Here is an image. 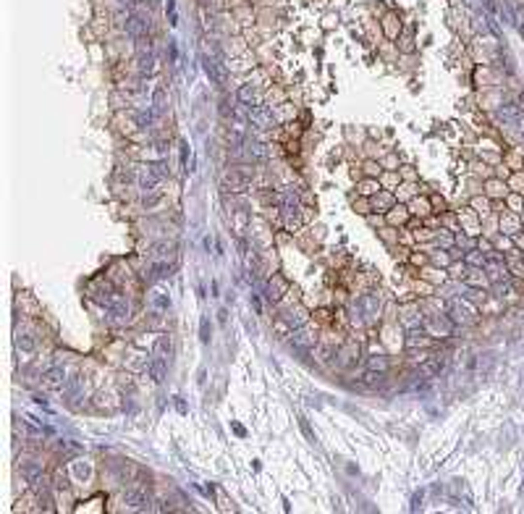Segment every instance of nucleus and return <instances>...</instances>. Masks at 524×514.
Instances as JSON below:
<instances>
[{
    "label": "nucleus",
    "instance_id": "0eeeda50",
    "mask_svg": "<svg viewBox=\"0 0 524 514\" xmlns=\"http://www.w3.org/2000/svg\"><path fill=\"white\" fill-rule=\"evenodd\" d=\"M108 307H111V310H113L115 315H121V318H124V315H128V310H131L128 299L124 297V294H118V291H113V294H111V299H108Z\"/></svg>",
    "mask_w": 524,
    "mask_h": 514
},
{
    "label": "nucleus",
    "instance_id": "6e6552de",
    "mask_svg": "<svg viewBox=\"0 0 524 514\" xmlns=\"http://www.w3.org/2000/svg\"><path fill=\"white\" fill-rule=\"evenodd\" d=\"M158 181H160V178L152 173L150 165H142V168H139V186H142V189H144V192H152Z\"/></svg>",
    "mask_w": 524,
    "mask_h": 514
},
{
    "label": "nucleus",
    "instance_id": "b1692460",
    "mask_svg": "<svg viewBox=\"0 0 524 514\" xmlns=\"http://www.w3.org/2000/svg\"><path fill=\"white\" fill-rule=\"evenodd\" d=\"M152 299H155V305H158V307H168V299L163 297V291H155Z\"/></svg>",
    "mask_w": 524,
    "mask_h": 514
},
{
    "label": "nucleus",
    "instance_id": "7ed1b4c3",
    "mask_svg": "<svg viewBox=\"0 0 524 514\" xmlns=\"http://www.w3.org/2000/svg\"><path fill=\"white\" fill-rule=\"evenodd\" d=\"M205 74L210 76V81L212 84H218V87H225V81H228V71L223 68V63H218V61H212V58H205Z\"/></svg>",
    "mask_w": 524,
    "mask_h": 514
},
{
    "label": "nucleus",
    "instance_id": "f8f14e48",
    "mask_svg": "<svg viewBox=\"0 0 524 514\" xmlns=\"http://www.w3.org/2000/svg\"><path fill=\"white\" fill-rule=\"evenodd\" d=\"M244 147H247V155H249L252 160H265V158H268V152H270L262 142H247Z\"/></svg>",
    "mask_w": 524,
    "mask_h": 514
},
{
    "label": "nucleus",
    "instance_id": "aec40b11",
    "mask_svg": "<svg viewBox=\"0 0 524 514\" xmlns=\"http://www.w3.org/2000/svg\"><path fill=\"white\" fill-rule=\"evenodd\" d=\"M147 165L152 168V173H155L158 178H165V176H168V165L163 163V160H158V163H147Z\"/></svg>",
    "mask_w": 524,
    "mask_h": 514
},
{
    "label": "nucleus",
    "instance_id": "a211bd4d",
    "mask_svg": "<svg viewBox=\"0 0 524 514\" xmlns=\"http://www.w3.org/2000/svg\"><path fill=\"white\" fill-rule=\"evenodd\" d=\"M365 383H367V386H383V383H385V375H383V372L370 370V372L365 375Z\"/></svg>",
    "mask_w": 524,
    "mask_h": 514
},
{
    "label": "nucleus",
    "instance_id": "dca6fc26",
    "mask_svg": "<svg viewBox=\"0 0 524 514\" xmlns=\"http://www.w3.org/2000/svg\"><path fill=\"white\" fill-rule=\"evenodd\" d=\"M79 388H81V378H79V375L68 378V381H66V386H63L66 396H76V394H79Z\"/></svg>",
    "mask_w": 524,
    "mask_h": 514
},
{
    "label": "nucleus",
    "instance_id": "423d86ee",
    "mask_svg": "<svg viewBox=\"0 0 524 514\" xmlns=\"http://www.w3.org/2000/svg\"><path fill=\"white\" fill-rule=\"evenodd\" d=\"M21 475L34 488H45V478H42V465H40V462H27V465H21Z\"/></svg>",
    "mask_w": 524,
    "mask_h": 514
},
{
    "label": "nucleus",
    "instance_id": "f3484780",
    "mask_svg": "<svg viewBox=\"0 0 524 514\" xmlns=\"http://www.w3.org/2000/svg\"><path fill=\"white\" fill-rule=\"evenodd\" d=\"M173 271V265H168V262H155L152 265V275H158V278H168Z\"/></svg>",
    "mask_w": 524,
    "mask_h": 514
},
{
    "label": "nucleus",
    "instance_id": "f257e3e1",
    "mask_svg": "<svg viewBox=\"0 0 524 514\" xmlns=\"http://www.w3.org/2000/svg\"><path fill=\"white\" fill-rule=\"evenodd\" d=\"M223 184H225V189H231V192H244V189H249V184H252V173L244 171V168H231L225 173Z\"/></svg>",
    "mask_w": 524,
    "mask_h": 514
},
{
    "label": "nucleus",
    "instance_id": "4be33fe9",
    "mask_svg": "<svg viewBox=\"0 0 524 514\" xmlns=\"http://www.w3.org/2000/svg\"><path fill=\"white\" fill-rule=\"evenodd\" d=\"M252 97H254L252 87H241V89H238V100H244V102H252Z\"/></svg>",
    "mask_w": 524,
    "mask_h": 514
},
{
    "label": "nucleus",
    "instance_id": "9b49d317",
    "mask_svg": "<svg viewBox=\"0 0 524 514\" xmlns=\"http://www.w3.org/2000/svg\"><path fill=\"white\" fill-rule=\"evenodd\" d=\"M45 381H48V386H53V388H63L68 378H66V372H63V368H53V370H48Z\"/></svg>",
    "mask_w": 524,
    "mask_h": 514
},
{
    "label": "nucleus",
    "instance_id": "c756f323",
    "mask_svg": "<svg viewBox=\"0 0 524 514\" xmlns=\"http://www.w3.org/2000/svg\"><path fill=\"white\" fill-rule=\"evenodd\" d=\"M199 3H207V0H199Z\"/></svg>",
    "mask_w": 524,
    "mask_h": 514
},
{
    "label": "nucleus",
    "instance_id": "20e7f679",
    "mask_svg": "<svg viewBox=\"0 0 524 514\" xmlns=\"http://www.w3.org/2000/svg\"><path fill=\"white\" fill-rule=\"evenodd\" d=\"M249 124L260 126V128H270L273 126V111L268 105H257V108H249Z\"/></svg>",
    "mask_w": 524,
    "mask_h": 514
},
{
    "label": "nucleus",
    "instance_id": "c85d7f7f",
    "mask_svg": "<svg viewBox=\"0 0 524 514\" xmlns=\"http://www.w3.org/2000/svg\"><path fill=\"white\" fill-rule=\"evenodd\" d=\"M121 5H137V0H118Z\"/></svg>",
    "mask_w": 524,
    "mask_h": 514
},
{
    "label": "nucleus",
    "instance_id": "a878e982",
    "mask_svg": "<svg viewBox=\"0 0 524 514\" xmlns=\"http://www.w3.org/2000/svg\"><path fill=\"white\" fill-rule=\"evenodd\" d=\"M302 422V430H304V435H307L309 441H315V435H312V430H309V425H307V420H299Z\"/></svg>",
    "mask_w": 524,
    "mask_h": 514
},
{
    "label": "nucleus",
    "instance_id": "1a4fd4ad",
    "mask_svg": "<svg viewBox=\"0 0 524 514\" xmlns=\"http://www.w3.org/2000/svg\"><path fill=\"white\" fill-rule=\"evenodd\" d=\"M137 68H139V74H142V76H147V74H152V71H155V58L150 55V50L144 53V48H139Z\"/></svg>",
    "mask_w": 524,
    "mask_h": 514
},
{
    "label": "nucleus",
    "instance_id": "6ab92c4d",
    "mask_svg": "<svg viewBox=\"0 0 524 514\" xmlns=\"http://www.w3.org/2000/svg\"><path fill=\"white\" fill-rule=\"evenodd\" d=\"M155 111H147V113H137V124H139V128H147V126H152V118H155Z\"/></svg>",
    "mask_w": 524,
    "mask_h": 514
},
{
    "label": "nucleus",
    "instance_id": "4468645a",
    "mask_svg": "<svg viewBox=\"0 0 524 514\" xmlns=\"http://www.w3.org/2000/svg\"><path fill=\"white\" fill-rule=\"evenodd\" d=\"M152 111L158 113V115L165 111V89H155V95H152Z\"/></svg>",
    "mask_w": 524,
    "mask_h": 514
},
{
    "label": "nucleus",
    "instance_id": "9d476101",
    "mask_svg": "<svg viewBox=\"0 0 524 514\" xmlns=\"http://www.w3.org/2000/svg\"><path fill=\"white\" fill-rule=\"evenodd\" d=\"M147 370H150V378H152L155 383H163V381H165V372H168V368H165V359H163V357H155L152 362H150V368H147Z\"/></svg>",
    "mask_w": 524,
    "mask_h": 514
},
{
    "label": "nucleus",
    "instance_id": "39448f33",
    "mask_svg": "<svg viewBox=\"0 0 524 514\" xmlns=\"http://www.w3.org/2000/svg\"><path fill=\"white\" fill-rule=\"evenodd\" d=\"M126 32L134 37V40H144L147 32H150V18H142V16H128L126 18Z\"/></svg>",
    "mask_w": 524,
    "mask_h": 514
},
{
    "label": "nucleus",
    "instance_id": "2eb2a0df",
    "mask_svg": "<svg viewBox=\"0 0 524 514\" xmlns=\"http://www.w3.org/2000/svg\"><path fill=\"white\" fill-rule=\"evenodd\" d=\"M168 354H171V341H168L165 336H160L158 344H155V357H163L165 359Z\"/></svg>",
    "mask_w": 524,
    "mask_h": 514
},
{
    "label": "nucleus",
    "instance_id": "bb28decb",
    "mask_svg": "<svg viewBox=\"0 0 524 514\" xmlns=\"http://www.w3.org/2000/svg\"><path fill=\"white\" fill-rule=\"evenodd\" d=\"M370 365H372V370H375V368H380V370H385V359H372V362H370Z\"/></svg>",
    "mask_w": 524,
    "mask_h": 514
},
{
    "label": "nucleus",
    "instance_id": "f03ea898",
    "mask_svg": "<svg viewBox=\"0 0 524 514\" xmlns=\"http://www.w3.org/2000/svg\"><path fill=\"white\" fill-rule=\"evenodd\" d=\"M124 504H126V509H139V512L152 509L150 506V493H147L144 488H131V491H126L124 493Z\"/></svg>",
    "mask_w": 524,
    "mask_h": 514
},
{
    "label": "nucleus",
    "instance_id": "ddd939ff",
    "mask_svg": "<svg viewBox=\"0 0 524 514\" xmlns=\"http://www.w3.org/2000/svg\"><path fill=\"white\" fill-rule=\"evenodd\" d=\"M291 344H296V346H309V344H315V336L312 333H307V331H296L294 336H291Z\"/></svg>",
    "mask_w": 524,
    "mask_h": 514
},
{
    "label": "nucleus",
    "instance_id": "5701e85b",
    "mask_svg": "<svg viewBox=\"0 0 524 514\" xmlns=\"http://www.w3.org/2000/svg\"><path fill=\"white\" fill-rule=\"evenodd\" d=\"M158 200H160V194H158V192H152V194H144V205H147V208H152V205L158 202Z\"/></svg>",
    "mask_w": 524,
    "mask_h": 514
},
{
    "label": "nucleus",
    "instance_id": "393cba45",
    "mask_svg": "<svg viewBox=\"0 0 524 514\" xmlns=\"http://www.w3.org/2000/svg\"><path fill=\"white\" fill-rule=\"evenodd\" d=\"M202 341H205V344L210 341V323H207V318L202 320Z\"/></svg>",
    "mask_w": 524,
    "mask_h": 514
},
{
    "label": "nucleus",
    "instance_id": "412c9836",
    "mask_svg": "<svg viewBox=\"0 0 524 514\" xmlns=\"http://www.w3.org/2000/svg\"><path fill=\"white\" fill-rule=\"evenodd\" d=\"M16 344H18V349H24V352H32V349L37 346V341H34L32 336H18Z\"/></svg>",
    "mask_w": 524,
    "mask_h": 514
},
{
    "label": "nucleus",
    "instance_id": "cd10ccee",
    "mask_svg": "<svg viewBox=\"0 0 524 514\" xmlns=\"http://www.w3.org/2000/svg\"><path fill=\"white\" fill-rule=\"evenodd\" d=\"M181 165H186V145H181Z\"/></svg>",
    "mask_w": 524,
    "mask_h": 514
}]
</instances>
